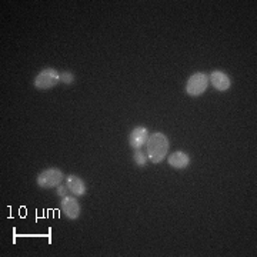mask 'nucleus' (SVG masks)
<instances>
[{
	"label": "nucleus",
	"instance_id": "nucleus-7",
	"mask_svg": "<svg viewBox=\"0 0 257 257\" xmlns=\"http://www.w3.org/2000/svg\"><path fill=\"white\" fill-rule=\"evenodd\" d=\"M149 136H150V133H149L147 127H145V126H138V127L133 128L132 133L128 135V145L133 147L135 150L136 149H142L147 143Z\"/></svg>",
	"mask_w": 257,
	"mask_h": 257
},
{
	"label": "nucleus",
	"instance_id": "nucleus-10",
	"mask_svg": "<svg viewBox=\"0 0 257 257\" xmlns=\"http://www.w3.org/2000/svg\"><path fill=\"white\" fill-rule=\"evenodd\" d=\"M133 159H135V163L139 166V167H145L149 162V157H147L146 152H142V149H136L135 150V155H133Z\"/></svg>",
	"mask_w": 257,
	"mask_h": 257
},
{
	"label": "nucleus",
	"instance_id": "nucleus-8",
	"mask_svg": "<svg viewBox=\"0 0 257 257\" xmlns=\"http://www.w3.org/2000/svg\"><path fill=\"white\" fill-rule=\"evenodd\" d=\"M66 186H67L69 192L72 193L73 196H76V197H82V196H84V194H86V190H87L84 180L76 175H69L66 177Z\"/></svg>",
	"mask_w": 257,
	"mask_h": 257
},
{
	"label": "nucleus",
	"instance_id": "nucleus-11",
	"mask_svg": "<svg viewBox=\"0 0 257 257\" xmlns=\"http://www.w3.org/2000/svg\"><path fill=\"white\" fill-rule=\"evenodd\" d=\"M74 74L69 70H63L60 72V82L64 83V84H73L74 83Z\"/></svg>",
	"mask_w": 257,
	"mask_h": 257
},
{
	"label": "nucleus",
	"instance_id": "nucleus-5",
	"mask_svg": "<svg viewBox=\"0 0 257 257\" xmlns=\"http://www.w3.org/2000/svg\"><path fill=\"white\" fill-rule=\"evenodd\" d=\"M60 207H62V211L63 214L70 219V220H76L79 216H80V204L77 202L76 196L72 197V196H64L60 200Z\"/></svg>",
	"mask_w": 257,
	"mask_h": 257
},
{
	"label": "nucleus",
	"instance_id": "nucleus-9",
	"mask_svg": "<svg viewBox=\"0 0 257 257\" xmlns=\"http://www.w3.org/2000/svg\"><path fill=\"white\" fill-rule=\"evenodd\" d=\"M167 163L172 166L173 169L183 170V169L189 167V165H190V156L186 152L177 150V152H173L170 156L167 157Z\"/></svg>",
	"mask_w": 257,
	"mask_h": 257
},
{
	"label": "nucleus",
	"instance_id": "nucleus-3",
	"mask_svg": "<svg viewBox=\"0 0 257 257\" xmlns=\"http://www.w3.org/2000/svg\"><path fill=\"white\" fill-rule=\"evenodd\" d=\"M63 172L57 167H49L40 172L37 176L36 182L39 187L42 189H55L59 184H62L63 180Z\"/></svg>",
	"mask_w": 257,
	"mask_h": 257
},
{
	"label": "nucleus",
	"instance_id": "nucleus-6",
	"mask_svg": "<svg viewBox=\"0 0 257 257\" xmlns=\"http://www.w3.org/2000/svg\"><path fill=\"white\" fill-rule=\"evenodd\" d=\"M209 83L219 92H226L231 87V79L221 70H213L209 74Z\"/></svg>",
	"mask_w": 257,
	"mask_h": 257
},
{
	"label": "nucleus",
	"instance_id": "nucleus-12",
	"mask_svg": "<svg viewBox=\"0 0 257 257\" xmlns=\"http://www.w3.org/2000/svg\"><path fill=\"white\" fill-rule=\"evenodd\" d=\"M67 186L64 184V186H62V184H59L57 186V194L60 196V197H64V196H67Z\"/></svg>",
	"mask_w": 257,
	"mask_h": 257
},
{
	"label": "nucleus",
	"instance_id": "nucleus-1",
	"mask_svg": "<svg viewBox=\"0 0 257 257\" xmlns=\"http://www.w3.org/2000/svg\"><path fill=\"white\" fill-rule=\"evenodd\" d=\"M147 146V157L149 160L157 165L160 162H163L167 156V152H169V147H170V142L166 135H163L162 132H156V133H152L149 136V140L146 143Z\"/></svg>",
	"mask_w": 257,
	"mask_h": 257
},
{
	"label": "nucleus",
	"instance_id": "nucleus-2",
	"mask_svg": "<svg viewBox=\"0 0 257 257\" xmlns=\"http://www.w3.org/2000/svg\"><path fill=\"white\" fill-rule=\"evenodd\" d=\"M59 82H60V72L56 70L55 67H46L37 73L33 80V86L39 90H47L55 87Z\"/></svg>",
	"mask_w": 257,
	"mask_h": 257
},
{
	"label": "nucleus",
	"instance_id": "nucleus-4",
	"mask_svg": "<svg viewBox=\"0 0 257 257\" xmlns=\"http://www.w3.org/2000/svg\"><path fill=\"white\" fill-rule=\"evenodd\" d=\"M207 87H209V74L197 72L189 77L186 83V93L192 97H199L207 90Z\"/></svg>",
	"mask_w": 257,
	"mask_h": 257
}]
</instances>
